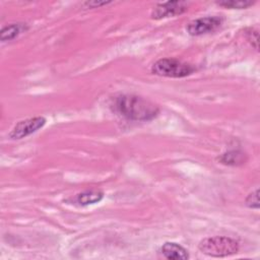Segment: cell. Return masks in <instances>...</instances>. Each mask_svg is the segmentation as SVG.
<instances>
[{"label":"cell","instance_id":"obj_6","mask_svg":"<svg viewBox=\"0 0 260 260\" xmlns=\"http://www.w3.org/2000/svg\"><path fill=\"white\" fill-rule=\"evenodd\" d=\"M188 9V3L185 1H168L158 3L153 7L150 17L152 19H161L166 17L176 16L184 13Z\"/></svg>","mask_w":260,"mask_h":260},{"label":"cell","instance_id":"obj_9","mask_svg":"<svg viewBox=\"0 0 260 260\" xmlns=\"http://www.w3.org/2000/svg\"><path fill=\"white\" fill-rule=\"evenodd\" d=\"M104 198V192L98 189H90V190H85L79 194L76 195L75 201L81 205H89V204H94L100 202Z\"/></svg>","mask_w":260,"mask_h":260},{"label":"cell","instance_id":"obj_8","mask_svg":"<svg viewBox=\"0 0 260 260\" xmlns=\"http://www.w3.org/2000/svg\"><path fill=\"white\" fill-rule=\"evenodd\" d=\"M28 26L26 23L17 22V23H10L8 25H5L2 27L0 31V40L2 42L11 41L15 38H17L21 32L27 30Z\"/></svg>","mask_w":260,"mask_h":260},{"label":"cell","instance_id":"obj_12","mask_svg":"<svg viewBox=\"0 0 260 260\" xmlns=\"http://www.w3.org/2000/svg\"><path fill=\"white\" fill-rule=\"evenodd\" d=\"M245 204L252 209H259V189L252 191L245 199Z\"/></svg>","mask_w":260,"mask_h":260},{"label":"cell","instance_id":"obj_7","mask_svg":"<svg viewBox=\"0 0 260 260\" xmlns=\"http://www.w3.org/2000/svg\"><path fill=\"white\" fill-rule=\"evenodd\" d=\"M162 256L169 260H187L189 259L188 251L178 243L166 242L160 247Z\"/></svg>","mask_w":260,"mask_h":260},{"label":"cell","instance_id":"obj_5","mask_svg":"<svg viewBox=\"0 0 260 260\" xmlns=\"http://www.w3.org/2000/svg\"><path fill=\"white\" fill-rule=\"evenodd\" d=\"M223 19L219 16H204L192 20L187 25L189 35L197 37L216 30L222 24Z\"/></svg>","mask_w":260,"mask_h":260},{"label":"cell","instance_id":"obj_1","mask_svg":"<svg viewBox=\"0 0 260 260\" xmlns=\"http://www.w3.org/2000/svg\"><path fill=\"white\" fill-rule=\"evenodd\" d=\"M112 107L118 115L132 121H150L159 113L156 105L136 94H120L114 99Z\"/></svg>","mask_w":260,"mask_h":260},{"label":"cell","instance_id":"obj_14","mask_svg":"<svg viewBox=\"0 0 260 260\" xmlns=\"http://www.w3.org/2000/svg\"><path fill=\"white\" fill-rule=\"evenodd\" d=\"M111 3L110 1H103V2H100V1H86L83 3L84 6H86L87 8H96V7H101L103 5H107Z\"/></svg>","mask_w":260,"mask_h":260},{"label":"cell","instance_id":"obj_10","mask_svg":"<svg viewBox=\"0 0 260 260\" xmlns=\"http://www.w3.org/2000/svg\"><path fill=\"white\" fill-rule=\"evenodd\" d=\"M247 160V155L241 150H230L218 156V161L225 166H241Z\"/></svg>","mask_w":260,"mask_h":260},{"label":"cell","instance_id":"obj_13","mask_svg":"<svg viewBox=\"0 0 260 260\" xmlns=\"http://www.w3.org/2000/svg\"><path fill=\"white\" fill-rule=\"evenodd\" d=\"M246 38L248 42L252 45V47L256 50H258V29L254 27H249L246 30Z\"/></svg>","mask_w":260,"mask_h":260},{"label":"cell","instance_id":"obj_3","mask_svg":"<svg viewBox=\"0 0 260 260\" xmlns=\"http://www.w3.org/2000/svg\"><path fill=\"white\" fill-rule=\"evenodd\" d=\"M151 72L158 76L182 78L196 71L194 65L183 62L175 58H162L154 62L151 66Z\"/></svg>","mask_w":260,"mask_h":260},{"label":"cell","instance_id":"obj_4","mask_svg":"<svg viewBox=\"0 0 260 260\" xmlns=\"http://www.w3.org/2000/svg\"><path fill=\"white\" fill-rule=\"evenodd\" d=\"M47 120L45 117L42 116H37L32 118H28L22 121H19L14 125V127L11 129L9 132V137L11 139H22L41 128H43L46 124Z\"/></svg>","mask_w":260,"mask_h":260},{"label":"cell","instance_id":"obj_11","mask_svg":"<svg viewBox=\"0 0 260 260\" xmlns=\"http://www.w3.org/2000/svg\"><path fill=\"white\" fill-rule=\"evenodd\" d=\"M254 3L255 1L251 0H221L216 2L217 5L230 9H245L252 6Z\"/></svg>","mask_w":260,"mask_h":260},{"label":"cell","instance_id":"obj_2","mask_svg":"<svg viewBox=\"0 0 260 260\" xmlns=\"http://www.w3.org/2000/svg\"><path fill=\"white\" fill-rule=\"evenodd\" d=\"M198 249L201 253L210 257H228L239 252L240 244L229 237H210L201 240Z\"/></svg>","mask_w":260,"mask_h":260}]
</instances>
